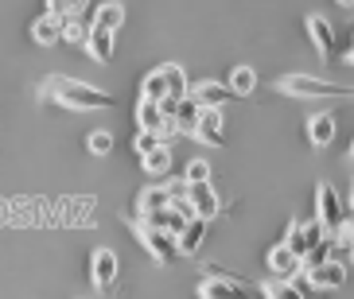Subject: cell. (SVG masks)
<instances>
[{"label":"cell","instance_id":"obj_5","mask_svg":"<svg viewBox=\"0 0 354 299\" xmlns=\"http://www.w3.org/2000/svg\"><path fill=\"white\" fill-rule=\"evenodd\" d=\"M133 233L140 238V245L152 253V260H160V264H171V260L179 257V249H176V238H167V233H160V229H152L148 222H140L136 218V226H133Z\"/></svg>","mask_w":354,"mask_h":299},{"label":"cell","instance_id":"obj_27","mask_svg":"<svg viewBox=\"0 0 354 299\" xmlns=\"http://www.w3.org/2000/svg\"><path fill=\"white\" fill-rule=\"evenodd\" d=\"M261 291L269 299H304L296 284H284V280H269V284H261Z\"/></svg>","mask_w":354,"mask_h":299},{"label":"cell","instance_id":"obj_18","mask_svg":"<svg viewBox=\"0 0 354 299\" xmlns=\"http://www.w3.org/2000/svg\"><path fill=\"white\" fill-rule=\"evenodd\" d=\"M230 93H238V97H250L253 90H257V70L253 66H234L230 70Z\"/></svg>","mask_w":354,"mask_h":299},{"label":"cell","instance_id":"obj_9","mask_svg":"<svg viewBox=\"0 0 354 299\" xmlns=\"http://www.w3.org/2000/svg\"><path fill=\"white\" fill-rule=\"evenodd\" d=\"M90 280L102 291H109L117 284V253L113 249H94L90 253Z\"/></svg>","mask_w":354,"mask_h":299},{"label":"cell","instance_id":"obj_22","mask_svg":"<svg viewBox=\"0 0 354 299\" xmlns=\"http://www.w3.org/2000/svg\"><path fill=\"white\" fill-rule=\"evenodd\" d=\"M160 124H164V117H160V105L140 97V102H136V128H140V133H156Z\"/></svg>","mask_w":354,"mask_h":299},{"label":"cell","instance_id":"obj_25","mask_svg":"<svg viewBox=\"0 0 354 299\" xmlns=\"http://www.w3.org/2000/svg\"><path fill=\"white\" fill-rule=\"evenodd\" d=\"M281 245L288 249L292 257H304V253L312 249V245H308V229H304V222H292V226H288V238H284Z\"/></svg>","mask_w":354,"mask_h":299},{"label":"cell","instance_id":"obj_28","mask_svg":"<svg viewBox=\"0 0 354 299\" xmlns=\"http://www.w3.org/2000/svg\"><path fill=\"white\" fill-rule=\"evenodd\" d=\"M183 183L195 186V183H210V164L207 160H191L187 171H183Z\"/></svg>","mask_w":354,"mask_h":299},{"label":"cell","instance_id":"obj_11","mask_svg":"<svg viewBox=\"0 0 354 299\" xmlns=\"http://www.w3.org/2000/svg\"><path fill=\"white\" fill-rule=\"evenodd\" d=\"M308 35H312L315 51H319L323 59H331L335 55V28H331V20L319 16V12H312V16H308Z\"/></svg>","mask_w":354,"mask_h":299},{"label":"cell","instance_id":"obj_15","mask_svg":"<svg viewBox=\"0 0 354 299\" xmlns=\"http://www.w3.org/2000/svg\"><path fill=\"white\" fill-rule=\"evenodd\" d=\"M125 4L121 0H109V4H102V8H94V20H90V28H102L109 31V35H117V28L125 23Z\"/></svg>","mask_w":354,"mask_h":299},{"label":"cell","instance_id":"obj_4","mask_svg":"<svg viewBox=\"0 0 354 299\" xmlns=\"http://www.w3.org/2000/svg\"><path fill=\"white\" fill-rule=\"evenodd\" d=\"M277 90L288 93V97H300V102H308V97H346V86L339 82H327V78H312V74H288V78H281L277 82Z\"/></svg>","mask_w":354,"mask_h":299},{"label":"cell","instance_id":"obj_12","mask_svg":"<svg viewBox=\"0 0 354 299\" xmlns=\"http://www.w3.org/2000/svg\"><path fill=\"white\" fill-rule=\"evenodd\" d=\"M269 272H272V280L296 284V276H300V257H292L284 245H277V249L269 253Z\"/></svg>","mask_w":354,"mask_h":299},{"label":"cell","instance_id":"obj_3","mask_svg":"<svg viewBox=\"0 0 354 299\" xmlns=\"http://www.w3.org/2000/svg\"><path fill=\"white\" fill-rule=\"evenodd\" d=\"M346 214H351V206L343 202V195H339L331 183H315V222L323 226L327 238H335V233L351 222Z\"/></svg>","mask_w":354,"mask_h":299},{"label":"cell","instance_id":"obj_14","mask_svg":"<svg viewBox=\"0 0 354 299\" xmlns=\"http://www.w3.org/2000/svg\"><path fill=\"white\" fill-rule=\"evenodd\" d=\"M203 241H207V222H198V218H191L187 226H183V233L176 238L179 257H195L198 249H203Z\"/></svg>","mask_w":354,"mask_h":299},{"label":"cell","instance_id":"obj_10","mask_svg":"<svg viewBox=\"0 0 354 299\" xmlns=\"http://www.w3.org/2000/svg\"><path fill=\"white\" fill-rule=\"evenodd\" d=\"M198 299H250V284H238V280L226 276H207L198 284Z\"/></svg>","mask_w":354,"mask_h":299},{"label":"cell","instance_id":"obj_29","mask_svg":"<svg viewBox=\"0 0 354 299\" xmlns=\"http://www.w3.org/2000/svg\"><path fill=\"white\" fill-rule=\"evenodd\" d=\"M133 148H136V155L145 160L148 152H156V148H164V144H160L156 133H136V136H133Z\"/></svg>","mask_w":354,"mask_h":299},{"label":"cell","instance_id":"obj_7","mask_svg":"<svg viewBox=\"0 0 354 299\" xmlns=\"http://www.w3.org/2000/svg\"><path fill=\"white\" fill-rule=\"evenodd\" d=\"M187 202H191V214L198 218V222H214L218 218V210H222V198H218V191L210 183H195V186H187Z\"/></svg>","mask_w":354,"mask_h":299},{"label":"cell","instance_id":"obj_6","mask_svg":"<svg viewBox=\"0 0 354 299\" xmlns=\"http://www.w3.org/2000/svg\"><path fill=\"white\" fill-rule=\"evenodd\" d=\"M191 136H195L198 144L207 148H226V121H222L218 109H203L195 121V128H191Z\"/></svg>","mask_w":354,"mask_h":299},{"label":"cell","instance_id":"obj_24","mask_svg":"<svg viewBox=\"0 0 354 299\" xmlns=\"http://www.w3.org/2000/svg\"><path fill=\"white\" fill-rule=\"evenodd\" d=\"M145 171H148V175H156V179H164L167 171H171V148H156V152H148L145 155Z\"/></svg>","mask_w":354,"mask_h":299},{"label":"cell","instance_id":"obj_21","mask_svg":"<svg viewBox=\"0 0 354 299\" xmlns=\"http://www.w3.org/2000/svg\"><path fill=\"white\" fill-rule=\"evenodd\" d=\"M198 113H203V109H198V105L191 102V97H183V102L176 105V117H171V124H176V133H179V136H191V128H195Z\"/></svg>","mask_w":354,"mask_h":299},{"label":"cell","instance_id":"obj_13","mask_svg":"<svg viewBox=\"0 0 354 299\" xmlns=\"http://www.w3.org/2000/svg\"><path fill=\"white\" fill-rule=\"evenodd\" d=\"M335 128H339V121H335L331 109H323V113H312L308 117V140H312L315 148H327L335 140Z\"/></svg>","mask_w":354,"mask_h":299},{"label":"cell","instance_id":"obj_23","mask_svg":"<svg viewBox=\"0 0 354 299\" xmlns=\"http://www.w3.org/2000/svg\"><path fill=\"white\" fill-rule=\"evenodd\" d=\"M331 253H335V241H331V238H327V241H319L315 249H308V253L300 257V272H312V269H319L323 260H335Z\"/></svg>","mask_w":354,"mask_h":299},{"label":"cell","instance_id":"obj_8","mask_svg":"<svg viewBox=\"0 0 354 299\" xmlns=\"http://www.w3.org/2000/svg\"><path fill=\"white\" fill-rule=\"evenodd\" d=\"M187 97L198 105V109H218L222 113V105L234 97V93L226 90V82H214V78H203V82L187 86Z\"/></svg>","mask_w":354,"mask_h":299},{"label":"cell","instance_id":"obj_19","mask_svg":"<svg viewBox=\"0 0 354 299\" xmlns=\"http://www.w3.org/2000/svg\"><path fill=\"white\" fill-rule=\"evenodd\" d=\"M63 23V35H59V43H71V47H86V35H90V23H86V16H66Z\"/></svg>","mask_w":354,"mask_h":299},{"label":"cell","instance_id":"obj_20","mask_svg":"<svg viewBox=\"0 0 354 299\" xmlns=\"http://www.w3.org/2000/svg\"><path fill=\"white\" fill-rule=\"evenodd\" d=\"M136 206H140V218H152L160 210H167V186H145Z\"/></svg>","mask_w":354,"mask_h":299},{"label":"cell","instance_id":"obj_16","mask_svg":"<svg viewBox=\"0 0 354 299\" xmlns=\"http://www.w3.org/2000/svg\"><path fill=\"white\" fill-rule=\"evenodd\" d=\"M86 51H90V59L94 62H113V51H117V39L109 35V31L102 28H90V35H86Z\"/></svg>","mask_w":354,"mask_h":299},{"label":"cell","instance_id":"obj_30","mask_svg":"<svg viewBox=\"0 0 354 299\" xmlns=\"http://www.w3.org/2000/svg\"><path fill=\"white\" fill-rule=\"evenodd\" d=\"M304 229H308V245H319V241H327V233H323V226L319 222H304Z\"/></svg>","mask_w":354,"mask_h":299},{"label":"cell","instance_id":"obj_2","mask_svg":"<svg viewBox=\"0 0 354 299\" xmlns=\"http://www.w3.org/2000/svg\"><path fill=\"white\" fill-rule=\"evenodd\" d=\"M187 70L179 66V62H164V66H156V70L145 74V82H140V97L145 102H164V97H187Z\"/></svg>","mask_w":354,"mask_h":299},{"label":"cell","instance_id":"obj_17","mask_svg":"<svg viewBox=\"0 0 354 299\" xmlns=\"http://www.w3.org/2000/svg\"><path fill=\"white\" fill-rule=\"evenodd\" d=\"M59 35H63V23L55 20V16H35V23H32V39L39 43V47H55L59 43Z\"/></svg>","mask_w":354,"mask_h":299},{"label":"cell","instance_id":"obj_26","mask_svg":"<svg viewBox=\"0 0 354 299\" xmlns=\"http://www.w3.org/2000/svg\"><path fill=\"white\" fill-rule=\"evenodd\" d=\"M86 148L94 155H109L113 152V133H109V128H94V133L86 136Z\"/></svg>","mask_w":354,"mask_h":299},{"label":"cell","instance_id":"obj_1","mask_svg":"<svg viewBox=\"0 0 354 299\" xmlns=\"http://www.w3.org/2000/svg\"><path fill=\"white\" fill-rule=\"evenodd\" d=\"M39 93L55 105H66V109H109L113 105L109 90H97V86L82 82V78H63V74L47 78Z\"/></svg>","mask_w":354,"mask_h":299}]
</instances>
